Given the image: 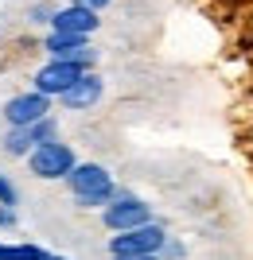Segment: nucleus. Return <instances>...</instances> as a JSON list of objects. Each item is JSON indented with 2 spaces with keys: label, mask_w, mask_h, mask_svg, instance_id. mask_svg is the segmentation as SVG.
Masks as SVG:
<instances>
[{
  "label": "nucleus",
  "mask_w": 253,
  "mask_h": 260,
  "mask_svg": "<svg viewBox=\"0 0 253 260\" xmlns=\"http://www.w3.org/2000/svg\"><path fill=\"white\" fill-rule=\"evenodd\" d=\"M164 245H167V233L156 225V221H144V225L121 229V233L109 241V252L113 256H148V252H160Z\"/></svg>",
  "instance_id": "nucleus-1"
},
{
  "label": "nucleus",
  "mask_w": 253,
  "mask_h": 260,
  "mask_svg": "<svg viewBox=\"0 0 253 260\" xmlns=\"http://www.w3.org/2000/svg\"><path fill=\"white\" fill-rule=\"evenodd\" d=\"M74 163H78L74 152L59 140H43L27 152V167H32V175H39V179H66Z\"/></svg>",
  "instance_id": "nucleus-2"
},
{
  "label": "nucleus",
  "mask_w": 253,
  "mask_h": 260,
  "mask_svg": "<svg viewBox=\"0 0 253 260\" xmlns=\"http://www.w3.org/2000/svg\"><path fill=\"white\" fill-rule=\"evenodd\" d=\"M90 66L86 62H78V58H51V62L35 74V89L39 93H47V98H59L63 89H70L78 82V78L86 74Z\"/></svg>",
  "instance_id": "nucleus-3"
},
{
  "label": "nucleus",
  "mask_w": 253,
  "mask_h": 260,
  "mask_svg": "<svg viewBox=\"0 0 253 260\" xmlns=\"http://www.w3.org/2000/svg\"><path fill=\"white\" fill-rule=\"evenodd\" d=\"M47 113H51V98L39 93V89H32V93H16V98L4 105V120H8L12 128H27V124H35V120L47 117Z\"/></svg>",
  "instance_id": "nucleus-4"
},
{
  "label": "nucleus",
  "mask_w": 253,
  "mask_h": 260,
  "mask_svg": "<svg viewBox=\"0 0 253 260\" xmlns=\"http://www.w3.org/2000/svg\"><path fill=\"white\" fill-rule=\"evenodd\" d=\"M144 221H152V210L144 206L140 198H132V194H117L109 206H105V225H109L113 233L132 229V225H144Z\"/></svg>",
  "instance_id": "nucleus-5"
},
{
  "label": "nucleus",
  "mask_w": 253,
  "mask_h": 260,
  "mask_svg": "<svg viewBox=\"0 0 253 260\" xmlns=\"http://www.w3.org/2000/svg\"><path fill=\"white\" fill-rule=\"evenodd\" d=\"M98 12L86 8V4H66V8H59L55 16H51V31H74V35H94L98 31Z\"/></svg>",
  "instance_id": "nucleus-6"
},
{
  "label": "nucleus",
  "mask_w": 253,
  "mask_h": 260,
  "mask_svg": "<svg viewBox=\"0 0 253 260\" xmlns=\"http://www.w3.org/2000/svg\"><path fill=\"white\" fill-rule=\"evenodd\" d=\"M66 183H70L74 194H101V190H117V186H113V175L105 171V167H98V163H74L70 175H66Z\"/></svg>",
  "instance_id": "nucleus-7"
},
{
  "label": "nucleus",
  "mask_w": 253,
  "mask_h": 260,
  "mask_svg": "<svg viewBox=\"0 0 253 260\" xmlns=\"http://www.w3.org/2000/svg\"><path fill=\"white\" fill-rule=\"evenodd\" d=\"M101 89H105V86H101V78L94 74V70H86L70 89L59 93V101H63L66 109H90V105H98V101H101Z\"/></svg>",
  "instance_id": "nucleus-8"
},
{
  "label": "nucleus",
  "mask_w": 253,
  "mask_h": 260,
  "mask_svg": "<svg viewBox=\"0 0 253 260\" xmlns=\"http://www.w3.org/2000/svg\"><path fill=\"white\" fill-rule=\"evenodd\" d=\"M0 144H4V152H8V155H27L35 148L32 132H27V128H12V124H8V132H4V140H0Z\"/></svg>",
  "instance_id": "nucleus-9"
},
{
  "label": "nucleus",
  "mask_w": 253,
  "mask_h": 260,
  "mask_svg": "<svg viewBox=\"0 0 253 260\" xmlns=\"http://www.w3.org/2000/svg\"><path fill=\"white\" fill-rule=\"evenodd\" d=\"M0 260H47V252L35 249V245H16V249L0 245Z\"/></svg>",
  "instance_id": "nucleus-10"
},
{
  "label": "nucleus",
  "mask_w": 253,
  "mask_h": 260,
  "mask_svg": "<svg viewBox=\"0 0 253 260\" xmlns=\"http://www.w3.org/2000/svg\"><path fill=\"white\" fill-rule=\"evenodd\" d=\"M27 132H32V140H35V144L55 140V120H51V113H47V117H39L35 124H27Z\"/></svg>",
  "instance_id": "nucleus-11"
},
{
  "label": "nucleus",
  "mask_w": 253,
  "mask_h": 260,
  "mask_svg": "<svg viewBox=\"0 0 253 260\" xmlns=\"http://www.w3.org/2000/svg\"><path fill=\"white\" fill-rule=\"evenodd\" d=\"M0 206H16V186L0 175Z\"/></svg>",
  "instance_id": "nucleus-12"
},
{
  "label": "nucleus",
  "mask_w": 253,
  "mask_h": 260,
  "mask_svg": "<svg viewBox=\"0 0 253 260\" xmlns=\"http://www.w3.org/2000/svg\"><path fill=\"white\" fill-rule=\"evenodd\" d=\"M32 16H35V20H39V23H51V16H55V8H51V4H35V8H32Z\"/></svg>",
  "instance_id": "nucleus-13"
},
{
  "label": "nucleus",
  "mask_w": 253,
  "mask_h": 260,
  "mask_svg": "<svg viewBox=\"0 0 253 260\" xmlns=\"http://www.w3.org/2000/svg\"><path fill=\"white\" fill-rule=\"evenodd\" d=\"M0 225H16V206H0Z\"/></svg>",
  "instance_id": "nucleus-14"
},
{
  "label": "nucleus",
  "mask_w": 253,
  "mask_h": 260,
  "mask_svg": "<svg viewBox=\"0 0 253 260\" xmlns=\"http://www.w3.org/2000/svg\"><path fill=\"white\" fill-rule=\"evenodd\" d=\"M78 4H86V8H94V12H101V8H109V0H78Z\"/></svg>",
  "instance_id": "nucleus-15"
},
{
  "label": "nucleus",
  "mask_w": 253,
  "mask_h": 260,
  "mask_svg": "<svg viewBox=\"0 0 253 260\" xmlns=\"http://www.w3.org/2000/svg\"><path fill=\"white\" fill-rule=\"evenodd\" d=\"M113 260H156V252H148V256H113Z\"/></svg>",
  "instance_id": "nucleus-16"
},
{
  "label": "nucleus",
  "mask_w": 253,
  "mask_h": 260,
  "mask_svg": "<svg viewBox=\"0 0 253 260\" xmlns=\"http://www.w3.org/2000/svg\"><path fill=\"white\" fill-rule=\"evenodd\" d=\"M47 260H63V256H47Z\"/></svg>",
  "instance_id": "nucleus-17"
}]
</instances>
